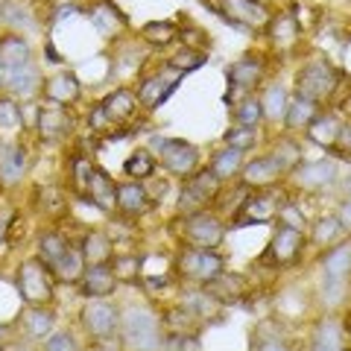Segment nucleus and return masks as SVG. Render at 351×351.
<instances>
[{
	"instance_id": "obj_5",
	"label": "nucleus",
	"mask_w": 351,
	"mask_h": 351,
	"mask_svg": "<svg viewBox=\"0 0 351 351\" xmlns=\"http://www.w3.org/2000/svg\"><path fill=\"white\" fill-rule=\"evenodd\" d=\"M337 82H339V76H337V71L331 68V64L322 62V59H313L299 71V76H295V94L322 103L325 97L334 94Z\"/></svg>"
},
{
	"instance_id": "obj_30",
	"label": "nucleus",
	"mask_w": 351,
	"mask_h": 351,
	"mask_svg": "<svg viewBox=\"0 0 351 351\" xmlns=\"http://www.w3.org/2000/svg\"><path fill=\"white\" fill-rule=\"evenodd\" d=\"M6 88L12 97H27L38 88V71L32 68V64H27V68H18V71H6L3 73V82H0Z\"/></svg>"
},
{
	"instance_id": "obj_50",
	"label": "nucleus",
	"mask_w": 351,
	"mask_h": 351,
	"mask_svg": "<svg viewBox=\"0 0 351 351\" xmlns=\"http://www.w3.org/2000/svg\"><path fill=\"white\" fill-rule=\"evenodd\" d=\"M44 351H76V339L68 331H59V334H50V339L44 343Z\"/></svg>"
},
{
	"instance_id": "obj_43",
	"label": "nucleus",
	"mask_w": 351,
	"mask_h": 351,
	"mask_svg": "<svg viewBox=\"0 0 351 351\" xmlns=\"http://www.w3.org/2000/svg\"><path fill=\"white\" fill-rule=\"evenodd\" d=\"M261 117H263V108H261V100H255V97H243V100L234 106L237 126H258Z\"/></svg>"
},
{
	"instance_id": "obj_48",
	"label": "nucleus",
	"mask_w": 351,
	"mask_h": 351,
	"mask_svg": "<svg viewBox=\"0 0 351 351\" xmlns=\"http://www.w3.org/2000/svg\"><path fill=\"white\" fill-rule=\"evenodd\" d=\"M179 41L184 44V47H191V50H199V47H202V53H205L208 44H211L208 32H205V29H196V27L182 29V32H179Z\"/></svg>"
},
{
	"instance_id": "obj_25",
	"label": "nucleus",
	"mask_w": 351,
	"mask_h": 351,
	"mask_svg": "<svg viewBox=\"0 0 351 351\" xmlns=\"http://www.w3.org/2000/svg\"><path fill=\"white\" fill-rule=\"evenodd\" d=\"M319 114V103L307 100V97L295 94L293 100H287V112H284V120H287V129L293 132H307V126L316 120Z\"/></svg>"
},
{
	"instance_id": "obj_7",
	"label": "nucleus",
	"mask_w": 351,
	"mask_h": 351,
	"mask_svg": "<svg viewBox=\"0 0 351 351\" xmlns=\"http://www.w3.org/2000/svg\"><path fill=\"white\" fill-rule=\"evenodd\" d=\"M158 156H161L164 170L173 173V176H182V179L193 176L196 167H199V152H196L193 144H188V141H182V138H167V141H161Z\"/></svg>"
},
{
	"instance_id": "obj_40",
	"label": "nucleus",
	"mask_w": 351,
	"mask_h": 351,
	"mask_svg": "<svg viewBox=\"0 0 351 351\" xmlns=\"http://www.w3.org/2000/svg\"><path fill=\"white\" fill-rule=\"evenodd\" d=\"M208 59H205V53L202 50H191V47H182L179 53H176V56H170L167 59V64L173 71H179L182 76L184 73H191V71H196V68H202Z\"/></svg>"
},
{
	"instance_id": "obj_20",
	"label": "nucleus",
	"mask_w": 351,
	"mask_h": 351,
	"mask_svg": "<svg viewBox=\"0 0 351 351\" xmlns=\"http://www.w3.org/2000/svg\"><path fill=\"white\" fill-rule=\"evenodd\" d=\"M240 179H243L246 188H272L281 179V167L272 161V156H263V158L249 161L240 170Z\"/></svg>"
},
{
	"instance_id": "obj_8",
	"label": "nucleus",
	"mask_w": 351,
	"mask_h": 351,
	"mask_svg": "<svg viewBox=\"0 0 351 351\" xmlns=\"http://www.w3.org/2000/svg\"><path fill=\"white\" fill-rule=\"evenodd\" d=\"M219 188H223V182H219L208 167L205 170H196L193 176L184 179V188H182V211H188V214L202 211L205 202L217 199Z\"/></svg>"
},
{
	"instance_id": "obj_34",
	"label": "nucleus",
	"mask_w": 351,
	"mask_h": 351,
	"mask_svg": "<svg viewBox=\"0 0 351 351\" xmlns=\"http://www.w3.org/2000/svg\"><path fill=\"white\" fill-rule=\"evenodd\" d=\"M80 252H82L85 263H106V258L112 255V240H108L103 232H88L82 237Z\"/></svg>"
},
{
	"instance_id": "obj_3",
	"label": "nucleus",
	"mask_w": 351,
	"mask_h": 351,
	"mask_svg": "<svg viewBox=\"0 0 351 351\" xmlns=\"http://www.w3.org/2000/svg\"><path fill=\"white\" fill-rule=\"evenodd\" d=\"M217 15L228 21L232 27L249 29V32H261L269 27L272 12L267 3L261 0H219L217 3Z\"/></svg>"
},
{
	"instance_id": "obj_49",
	"label": "nucleus",
	"mask_w": 351,
	"mask_h": 351,
	"mask_svg": "<svg viewBox=\"0 0 351 351\" xmlns=\"http://www.w3.org/2000/svg\"><path fill=\"white\" fill-rule=\"evenodd\" d=\"M334 156H339L343 161H351V120L339 123V135L334 141Z\"/></svg>"
},
{
	"instance_id": "obj_9",
	"label": "nucleus",
	"mask_w": 351,
	"mask_h": 351,
	"mask_svg": "<svg viewBox=\"0 0 351 351\" xmlns=\"http://www.w3.org/2000/svg\"><path fill=\"white\" fill-rule=\"evenodd\" d=\"M322 269H325V295L328 302H337L343 295L348 276H351V246L339 243L325 255L322 261Z\"/></svg>"
},
{
	"instance_id": "obj_6",
	"label": "nucleus",
	"mask_w": 351,
	"mask_h": 351,
	"mask_svg": "<svg viewBox=\"0 0 351 351\" xmlns=\"http://www.w3.org/2000/svg\"><path fill=\"white\" fill-rule=\"evenodd\" d=\"M223 237H226L223 219L211 211H193L184 219V240L193 249H214L223 243Z\"/></svg>"
},
{
	"instance_id": "obj_22",
	"label": "nucleus",
	"mask_w": 351,
	"mask_h": 351,
	"mask_svg": "<svg viewBox=\"0 0 351 351\" xmlns=\"http://www.w3.org/2000/svg\"><path fill=\"white\" fill-rule=\"evenodd\" d=\"M100 112L106 114V120L112 123H126V120L138 112V94L135 91H126V88H117L100 103Z\"/></svg>"
},
{
	"instance_id": "obj_44",
	"label": "nucleus",
	"mask_w": 351,
	"mask_h": 351,
	"mask_svg": "<svg viewBox=\"0 0 351 351\" xmlns=\"http://www.w3.org/2000/svg\"><path fill=\"white\" fill-rule=\"evenodd\" d=\"M223 141H226V147L246 152V149L255 147L258 135H255V126H234V129H228V132H226V138H223Z\"/></svg>"
},
{
	"instance_id": "obj_57",
	"label": "nucleus",
	"mask_w": 351,
	"mask_h": 351,
	"mask_svg": "<svg viewBox=\"0 0 351 351\" xmlns=\"http://www.w3.org/2000/svg\"><path fill=\"white\" fill-rule=\"evenodd\" d=\"M343 184H346V191H348V193H351V176H348V179H346V182H343Z\"/></svg>"
},
{
	"instance_id": "obj_17",
	"label": "nucleus",
	"mask_w": 351,
	"mask_h": 351,
	"mask_svg": "<svg viewBox=\"0 0 351 351\" xmlns=\"http://www.w3.org/2000/svg\"><path fill=\"white\" fill-rule=\"evenodd\" d=\"M293 182L304 191H322L328 184L337 182V164L334 161H311V164H299L293 173Z\"/></svg>"
},
{
	"instance_id": "obj_58",
	"label": "nucleus",
	"mask_w": 351,
	"mask_h": 351,
	"mask_svg": "<svg viewBox=\"0 0 351 351\" xmlns=\"http://www.w3.org/2000/svg\"><path fill=\"white\" fill-rule=\"evenodd\" d=\"M3 73H6V71H3V64H0V82H3Z\"/></svg>"
},
{
	"instance_id": "obj_51",
	"label": "nucleus",
	"mask_w": 351,
	"mask_h": 351,
	"mask_svg": "<svg viewBox=\"0 0 351 351\" xmlns=\"http://www.w3.org/2000/svg\"><path fill=\"white\" fill-rule=\"evenodd\" d=\"M161 351H199L193 337H184V334H176V337H167L161 343Z\"/></svg>"
},
{
	"instance_id": "obj_18",
	"label": "nucleus",
	"mask_w": 351,
	"mask_h": 351,
	"mask_svg": "<svg viewBox=\"0 0 351 351\" xmlns=\"http://www.w3.org/2000/svg\"><path fill=\"white\" fill-rule=\"evenodd\" d=\"M85 196L91 199V205H97L106 214L117 211V184H114L112 176L100 167H94L91 182H88V188H85Z\"/></svg>"
},
{
	"instance_id": "obj_55",
	"label": "nucleus",
	"mask_w": 351,
	"mask_h": 351,
	"mask_svg": "<svg viewBox=\"0 0 351 351\" xmlns=\"http://www.w3.org/2000/svg\"><path fill=\"white\" fill-rule=\"evenodd\" d=\"M47 56H50V62H62V56H59V53L53 50V47H47Z\"/></svg>"
},
{
	"instance_id": "obj_13",
	"label": "nucleus",
	"mask_w": 351,
	"mask_h": 351,
	"mask_svg": "<svg viewBox=\"0 0 351 351\" xmlns=\"http://www.w3.org/2000/svg\"><path fill=\"white\" fill-rule=\"evenodd\" d=\"M302 252H304V234L299 232V228L278 226L276 234H272V243L267 249V258L272 263H278V267H287V263H293Z\"/></svg>"
},
{
	"instance_id": "obj_60",
	"label": "nucleus",
	"mask_w": 351,
	"mask_h": 351,
	"mask_svg": "<svg viewBox=\"0 0 351 351\" xmlns=\"http://www.w3.org/2000/svg\"><path fill=\"white\" fill-rule=\"evenodd\" d=\"M91 351H106V348H91Z\"/></svg>"
},
{
	"instance_id": "obj_14",
	"label": "nucleus",
	"mask_w": 351,
	"mask_h": 351,
	"mask_svg": "<svg viewBox=\"0 0 351 351\" xmlns=\"http://www.w3.org/2000/svg\"><path fill=\"white\" fill-rule=\"evenodd\" d=\"M114 287H117V276L112 263H88L80 278V290L88 299H108Z\"/></svg>"
},
{
	"instance_id": "obj_23",
	"label": "nucleus",
	"mask_w": 351,
	"mask_h": 351,
	"mask_svg": "<svg viewBox=\"0 0 351 351\" xmlns=\"http://www.w3.org/2000/svg\"><path fill=\"white\" fill-rule=\"evenodd\" d=\"M44 97H47L50 103L71 106L82 97V85L73 73H56L53 80H47V85H44Z\"/></svg>"
},
{
	"instance_id": "obj_59",
	"label": "nucleus",
	"mask_w": 351,
	"mask_h": 351,
	"mask_svg": "<svg viewBox=\"0 0 351 351\" xmlns=\"http://www.w3.org/2000/svg\"><path fill=\"white\" fill-rule=\"evenodd\" d=\"M269 351H284V348H269Z\"/></svg>"
},
{
	"instance_id": "obj_28",
	"label": "nucleus",
	"mask_w": 351,
	"mask_h": 351,
	"mask_svg": "<svg viewBox=\"0 0 351 351\" xmlns=\"http://www.w3.org/2000/svg\"><path fill=\"white\" fill-rule=\"evenodd\" d=\"M208 170H211L217 179L226 184L228 179H234V176L243 170V152L232 149V147L219 149V152H214V158H211V164H208Z\"/></svg>"
},
{
	"instance_id": "obj_26",
	"label": "nucleus",
	"mask_w": 351,
	"mask_h": 351,
	"mask_svg": "<svg viewBox=\"0 0 351 351\" xmlns=\"http://www.w3.org/2000/svg\"><path fill=\"white\" fill-rule=\"evenodd\" d=\"M27 170V156L21 147H3L0 149V184H18L24 179Z\"/></svg>"
},
{
	"instance_id": "obj_46",
	"label": "nucleus",
	"mask_w": 351,
	"mask_h": 351,
	"mask_svg": "<svg viewBox=\"0 0 351 351\" xmlns=\"http://www.w3.org/2000/svg\"><path fill=\"white\" fill-rule=\"evenodd\" d=\"M3 21L6 24H12L15 29H21V27H29L32 24V15H29V9L24 6V3H18V0H6L3 3Z\"/></svg>"
},
{
	"instance_id": "obj_11",
	"label": "nucleus",
	"mask_w": 351,
	"mask_h": 351,
	"mask_svg": "<svg viewBox=\"0 0 351 351\" xmlns=\"http://www.w3.org/2000/svg\"><path fill=\"white\" fill-rule=\"evenodd\" d=\"M179 82H182V73L173 71L170 64H164L156 76L144 80V85H141V91H138V103L152 112V108H158L170 100V94L179 88Z\"/></svg>"
},
{
	"instance_id": "obj_41",
	"label": "nucleus",
	"mask_w": 351,
	"mask_h": 351,
	"mask_svg": "<svg viewBox=\"0 0 351 351\" xmlns=\"http://www.w3.org/2000/svg\"><path fill=\"white\" fill-rule=\"evenodd\" d=\"M261 108H263V117H269V120H278V117H284V112H287V94H284V88L272 85L269 91L263 94Z\"/></svg>"
},
{
	"instance_id": "obj_29",
	"label": "nucleus",
	"mask_w": 351,
	"mask_h": 351,
	"mask_svg": "<svg viewBox=\"0 0 351 351\" xmlns=\"http://www.w3.org/2000/svg\"><path fill=\"white\" fill-rule=\"evenodd\" d=\"M91 24L97 27L100 36H114V32H120L129 24V18L120 12V9H114L112 3H97L91 12Z\"/></svg>"
},
{
	"instance_id": "obj_24",
	"label": "nucleus",
	"mask_w": 351,
	"mask_h": 351,
	"mask_svg": "<svg viewBox=\"0 0 351 351\" xmlns=\"http://www.w3.org/2000/svg\"><path fill=\"white\" fill-rule=\"evenodd\" d=\"M32 59V50L29 44L21 38V36H3L0 38V64H3V71H18V68H27Z\"/></svg>"
},
{
	"instance_id": "obj_38",
	"label": "nucleus",
	"mask_w": 351,
	"mask_h": 351,
	"mask_svg": "<svg viewBox=\"0 0 351 351\" xmlns=\"http://www.w3.org/2000/svg\"><path fill=\"white\" fill-rule=\"evenodd\" d=\"M272 161L281 167V173H290L293 167H299V164H302L299 144H295L293 138H281L278 144H276V149H272Z\"/></svg>"
},
{
	"instance_id": "obj_52",
	"label": "nucleus",
	"mask_w": 351,
	"mask_h": 351,
	"mask_svg": "<svg viewBox=\"0 0 351 351\" xmlns=\"http://www.w3.org/2000/svg\"><path fill=\"white\" fill-rule=\"evenodd\" d=\"M278 217H281V226H293V228H299V232H302L304 219H302V214H299V208H293L290 202H284L281 211H278Z\"/></svg>"
},
{
	"instance_id": "obj_27",
	"label": "nucleus",
	"mask_w": 351,
	"mask_h": 351,
	"mask_svg": "<svg viewBox=\"0 0 351 351\" xmlns=\"http://www.w3.org/2000/svg\"><path fill=\"white\" fill-rule=\"evenodd\" d=\"M85 258H82V252H80V246H71L64 255L53 263V276H56V281H62V284H76L82 278V272H85Z\"/></svg>"
},
{
	"instance_id": "obj_45",
	"label": "nucleus",
	"mask_w": 351,
	"mask_h": 351,
	"mask_svg": "<svg viewBox=\"0 0 351 351\" xmlns=\"http://www.w3.org/2000/svg\"><path fill=\"white\" fill-rule=\"evenodd\" d=\"M117 281H132L135 284L141 278V258L138 255H117L112 263Z\"/></svg>"
},
{
	"instance_id": "obj_10",
	"label": "nucleus",
	"mask_w": 351,
	"mask_h": 351,
	"mask_svg": "<svg viewBox=\"0 0 351 351\" xmlns=\"http://www.w3.org/2000/svg\"><path fill=\"white\" fill-rule=\"evenodd\" d=\"M80 319H82V325H85V331L91 334V337H97V339H108L112 334L120 331L117 307L108 304L106 299H91V302L82 307Z\"/></svg>"
},
{
	"instance_id": "obj_1",
	"label": "nucleus",
	"mask_w": 351,
	"mask_h": 351,
	"mask_svg": "<svg viewBox=\"0 0 351 351\" xmlns=\"http://www.w3.org/2000/svg\"><path fill=\"white\" fill-rule=\"evenodd\" d=\"M120 339H123L126 351H161L164 334H161V322L149 307H129L120 319Z\"/></svg>"
},
{
	"instance_id": "obj_37",
	"label": "nucleus",
	"mask_w": 351,
	"mask_h": 351,
	"mask_svg": "<svg viewBox=\"0 0 351 351\" xmlns=\"http://www.w3.org/2000/svg\"><path fill=\"white\" fill-rule=\"evenodd\" d=\"M71 249V243H68V237L64 234H59V232H44L41 237H38V258L44 261V263H56L64 252Z\"/></svg>"
},
{
	"instance_id": "obj_4",
	"label": "nucleus",
	"mask_w": 351,
	"mask_h": 351,
	"mask_svg": "<svg viewBox=\"0 0 351 351\" xmlns=\"http://www.w3.org/2000/svg\"><path fill=\"white\" fill-rule=\"evenodd\" d=\"M176 269H179V276H184L188 281L208 284V281L217 278L219 272L226 269V261H223V255H217L214 249L184 246L179 252V258H176Z\"/></svg>"
},
{
	"instance_id": "obj_35",
	"label": "nucleus",
	"mask_w": 351,
	"mask_h": 351,
	"mask_svg": "<svg viewBox=\"0 0 351 351\" xmlns=\"http://www.w3.org/2000/svg\"><path fill=\"white\" fill-rule=\"evenodd\" d=\"M156 156L147 149H138V152H132V156L123 161V173L129 176L132 182H141V179H149L152 173H156Z\"/></svg>"
},
{
	"instance_id": "obj_61",
	"label": "nucleus",
	"mask_w": 351,
	"mask_h": 351,
	"mask_svg": "<svg viewBox=\"0 0 351 351\" xmlns=\"http://www.w3.org/2000/svg\"><path fill=\"white\" fill-rule=\"evenodd\" d=\"M0 149H3V147H0Z\"/></svg>"
},
{
	"instance_id": "obj_36",
	"label": "nucleus",
	"mask_w": 351,
	"mask_h": 351,
	"mask_svg": "<svg viewBox=\"0 0 351 351\" xmlns=\"http://www.w3.org/2000/svg\"><path fill=\"white\" fill-rule=\"evenodd\" d=\"M141 36H144V41L152 44V47H167V44L179 38V27H176L173 21H149V24L141 29Z\"/></svg>"
},
{
	"instance_id": "obj_54",
	"label": "nucleus",
	"mask_w": 351,
	"mask_h": 351,
	"mask_svg": "<svg viewBox=\"0 0 351 351\" xmlns=\"http://www.w3.org/2000/svg\"><path fill=\"white\" fill-rule=\"evenodd\" d=\"M337 219H339V226H343V228H351V199H346L343 205H339Z\"/></svg>"
},
{
	"instance_id": "obj_53",
	"label": "nucleus",
	"mask_w": 351,
	"mask_h": 351,
	"mask_svg": "<svg viewBox=\"0 0 351 351\" xmlns=\"http://www.w3.org/2000/svg\"><path fill=\"white\" fill-rule=\"evenodd\" d=\"M91 173H94V167H91V164H88L85 158H82V161H76V164H73V179H76V188L85 191V188H88V182H91Z\"/></svg>"
},
{
	"instance_id": "obj_12",
	"label": "nucleus",
	"mask_w": 351,
	"mask_h": 351,
	"mask_svg": "<svg viewBox=\"0 0 351 351\" xmlns=\"http://www.w3.org/2000/svg\"><path fill=\"white\" fill-rule=\"evenodd\" d=\"M284 199H278L276 193H258L240 205V211L234 214V226H261V223H272L278 219Z\"/></svg>"
},
{
	"instance_id": "obj_33",
	"label": "nucleus",
	"mask_w": 351,
	"mask_h": 351,
	"mask_svg": "<svg viewBox=\"0 0 351 351\" xmlns=\"http://www.w3.org/2000/svg\"><path fill=\"white\" fill-rule=\"evenodd\" d=\"M311 351H343V331H339V325L331 319L316 325Z\"/></svg>"
},
{
	"instance_id": "obj_56",
	"label": "nucleus",
	"mask_w": 351,
	"mask_h": 351,
	"mask_svg": "<svg viewBox=\"0 0 351 351\" xmlns=\"http://www.w3.org/2000/svg\"><path fill=\"white\" fill-rule=\"evenodd\" d=\"M3 237H6V219L0 217V240H3Z\"/></svg>"
},
{
	"instance_id": "obj_15",
	"label": "nucleus",
	"mask_w": 351,
	"mask_h": 351,
	"mask_svg": "<svg viewBox=\"0 0 351 351\" xmlns=\"http://www.w3.org/2000/svg\"><path fill=\"white\" fill-rule=\"evenodd\" d=\"M36 129H38V135L44 141H59V138H64L73 129V120H71V114H68V108H64V106L50 103V106L38 108Z\"/></svg>"
},
{
	"instance_id": "obj_2",
	"label": "nucleus",
	"mask_w": 351,
	"mask_h": 351,
	"mask_svg": "<svg viewBox=\"0 0 351 351\" xmlns=\"http://www.w3.org/2000/svg\"><path fill=\"white\" fill-rule=\"evenodd\" d=\"M56 290V276H53L50 263H44L41 258H29L21 263L18 269V293L21 299L32 307H47L53 302Z\"/></svg>"
},
{
	"instance_id": "obj_47",
	"label": "nucleus",
	"mask_w": 351,
	"mask_h": 351,
	"mask_svg": "<svg viewBox=\"0 0 351 351\" xmlns=\"http://www.w3.org/2000/svg\"><path fill=\"white\" fill-rule=\"evenodd\" d=\"M339 219L337 217H325V219H319L316 223V228H313V240L316 243H331V240L337 237V232H339Z\"/></svg>"
},
{
	"instance_id": "obj_39",
	"label": "nucleus",
	"mask_w": 351,
	"mask_h": 351,
	"mask_svg": "<svg viewBox=\"0 0 351 351\" xmlns=\"http://www.w3.org/2000/svg\"><path fill=\"white\" fill-rule=\"evenodd\" d=\"M53 319H56V313L47 311V307H29L24 313V328L29 337H44V334H50Z\"/></svg>"
},
{
	"instance_id": "obj_21",
	"label": "nucleus",
	"mask_w": 351,
	"mask_h": 351,
	"mask_svg": "<svg viewBox=\"0 0 351 351\" xmlns=\"http://www.w3.org/2000/svg\"><path fill=\"white\" fill-rule=\"evenodd\" d=\"M205 293L211 295V299L219 304H234V302H240L243 299V293H246V284H243V278L240 276H234V272H219L217 278H211L205 284Z\"/></svg>"
},
{
	"instance_id": "obj_16",
	"label": "nucleus",
	"mask_w": 351,
	"mask_h": 351,
	"mask_svg": "<svg viewBox=\"0 0 351 351\" xmlns=\"http://www.w3.org/2000/svg\"><path fill=\"white\" fill-rule=\"evenodd\" d=\"M263 71H267V68H263V62L255 59V56H246V59L234 62L232 68L226 71L228 85H232V94L234 91H243L249 97V91H255V88L263 82Z\"/></svg>"
},
{
	"instance_id": "obj_42",
	"label": "nucleus",
	"mask_w": 351,
	"mask_h": 351,
	"mask_svg": "<svg viewBox=\"0 0 351 351\" xmlns=\"http://www.w3.org/2000/svg\"><path fill=\"white\" fill-rule=\"evenodd\" d=\"M0 129L3 132L24 129V114H21V106L12 97H0Z\"/></svg>"
},
{
	"instance_id": "obj_32",
	"label": "nucleus",
	"mask_w": 351,
	"mask_h": 351,
	"mask_svg": "<svg viewBox=\"0 0 351 351\" xmlns=\"http://www.w3.org/2000/svg\"><path fill=\"white\" fill-rule=\"evenodd\" d=\"M307 135L316 141V147L334 149V141L339 135V120L334 114H316V120L307 126Z\"/></svg>"
},
{
	"instance_id": "obj_19",
	"label": "nucleus",
	"mask_w": 351,
	"mask_h": 351,
	"mask_svg": "<svg viewBox=\"0 0 351 351\" xmlns=\"http://www.w3.org/2000/svg\"><path fill=\"white\" fill-rule=\"evenodd\" d=\"M152 205V196L141 182H123L117 184V211L123 217H141Z\"/></svg>"
},
{
	"instance_id": "obj_31",
	"label": "nucleus",
	"mask_w": 351,
	"mask_h": 351,
	"mask_svg": "<svg viewBox=\"0 0 351 351\" xmlns=\"http://www.w3.org/2000/svg\"><path fill=\"white\" fill-rule=\"evenodd\" d=\"M267 32H269V41L276 44V47H290V44L295 41V36H299V24H295V15H293V12H278V15H272Z\"/></svg>"
}]
</instances>
